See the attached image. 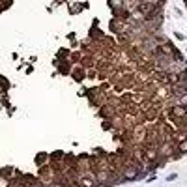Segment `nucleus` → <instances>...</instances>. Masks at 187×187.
Instances as JSON below:
<instances>
[{
    "mask_svg": "<svg viewBox=\"0 0 187 187\" xmlns=\"http://www.w3.org/2000/svg\"><path fill=\"white\" fill-rule=\"evenodd\" d=\"M96 181H97V185H99V183H101V185H112L110 170H107V169H99V170H96Z\"/></svg>",
    "mask_w": 187,
    "mask_h": 187,
    "instance_id": "1",
    "label": "nucleus"
},
{
    "mask_svg": "<svg viewBox=\"0 0 187 187\" xmlns=\"http://www.w3.org/2000/svg\"><path fill=\"white\" fill-rule=\"evenodd\" d=\"M77 185L79 187H97V181H96V178H88V176H84V174L79 172Z\"/></svg>",
    "mask_w": 187,
    "mask_h": 187,
    "instance_id": "2",
    "label": "nucleus"
},
{
    "mask_svg": "<svg viewBox=\"0 0 187 187\" xmlns=\"http://www.w3.org/2000/svg\"><path fill=\"white\" fill-rule=\"evenodd\" d=\"M71 77H73L75 81H84V79H86V67H82V66H75V67H73V71H71Z\"/></svg>",
    "mask_w": 187,
    "mask_h": 187,
    "instance_id": "3",
    "label": "nucleus"
},
{
    "mask_svg": "<svg viewBox=\"0 0 187 187\" xmlns=\"http://www.w3.org/2000/svg\"><path fill=\"white\" fill-rule=\"evenodd\" d=\"M0 187H10V180H6V178L0 176Z\"/></svg>",
    "mask_w": 187,
    "mask_h": 187,
    "instance_id": "4",
    "label": "nucleus"
}]
</instances>
